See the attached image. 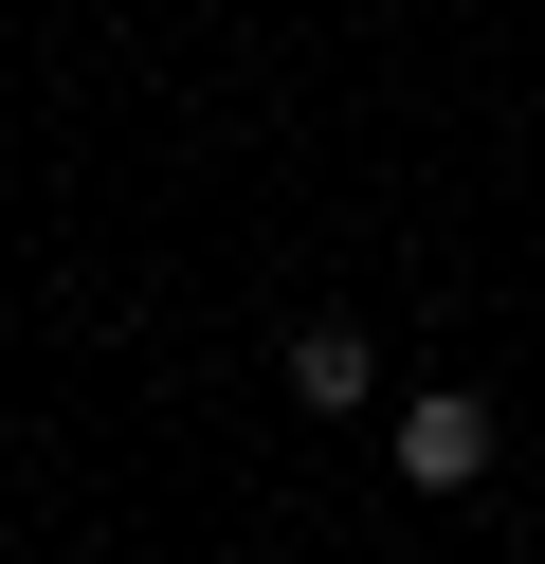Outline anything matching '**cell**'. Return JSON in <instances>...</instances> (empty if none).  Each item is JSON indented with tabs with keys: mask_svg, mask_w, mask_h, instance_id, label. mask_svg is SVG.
Here are the masks:
<instances>
[{
	"mask_svg": "<svg viewBox=\"0 0 545 564\" xmlns=\"http://www.w3.org/2000/svg\"><path fill=\"white\" fill-rule=\"evenodd\" d=\"M291 401H309V419H363V401H382V346H363L346 310H309V328H291Z\"/></svg>",
	"mask_w": 545,
	"mask_h": 564,
	"instance_id": "cell-2",
	"label": "cell"
},
{
	"mask_svg": "<svg viewBox=\"0 0 545 564\" xmlns=\"http://www.w3.org/2000/svg\"><path fill=\"white\" fill-rule=\"evenodd\" d=\"M491 455H509V419L472 401V382H418V401L382 419V474L400 491H491Z\"/></svg>",
	"mask_w": 545,
	"mask_h": 564,
	"instance_id": "cell-1",
	"label": "cell"
}]
</instances>
